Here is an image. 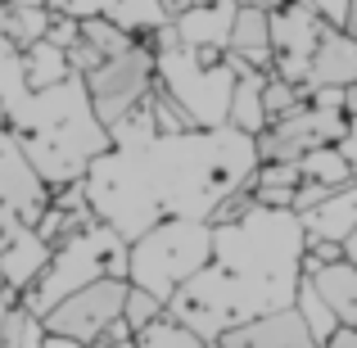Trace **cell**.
<instances>
[{"instance_id": "ac0fdd59", "label": "cell", "mask_w": 357, "mask_h": 348, "mask_svg": "<svg viewBox=\"0 0 357 348\" xmlns=\"http://www.w3.org/2000/svg\"><path fill=\"white\" fill-rule=\"evenodd\" d=\"M307 227V240H349L357 231V181L335 186L321 204H312L307 213H298Z\"/></svg>"}, {"instance_id": "e575fe53", "label": "cell", "mask_w": 357, "mask_h": 348, "mask_svg": "<svg viewBox=\"0 0 357 348\" xmlns=\"http://www.w3.org/2000/svg\"><path fill=\"white\" fill-rule=\"evenodd\" d=\"M331 190H335V186H326V181H312V176H303V186L294 190V213H307L312 204H321Z\"/></svg>"}, {"instance_id": "d6a6232c", "label": "cell", "mask_w": 357, "mask_h": 348, "mask_svg": "<svg viewBox=\"0 0 357 348\" xmlns=\"http://www.w3.org/2000/svg\"><path fill=\"white\" fill-rule=\"evenodd\" d=\"M303 5L317 18H326L331 27H349V18H353V0H303Z\"/></svg>"}, {"instance_id": "8d00e7d4", "label": "cell", "mask_w": 357, "mask_h": 348, "mask_svg": "<svg viewBox=\"0 0 357 348\" xmlns=\"http://www.w3.org/2000/svg\"><path fill=\"white\" fill-rule=\"evenodd\" d=\"M41 348H96V344H82V340H68V335H45Z\"/></svg>"}, {"instance_id": "e0dca14e", "label": "cell", "mask_w": 357, "mask_h": 348, "mask_svg": "<svg viewBox=\"0 0 357 348\" xmlns=\"http://www.w3.org/2000/svg\"><path fill=\"white\" fill-rule=\"evenodd\" d=\"M50 253H54V244L45 240L41 231H36V227H23L14 240L5 244V249H0V280H5L14 294H23V289L45 271Z\"/></svg>"}, {"instance_id": "52a82bcc", "label": "cell", "mask_w": 357, "mask_h": 348, "mask_svg": "<svg viewBox=\"0 0 357 348\" xmlns=\"http://www.w3.org/2000/svg\"><path fill=\"white\" fill-rule=\"evenodd\" d=\"M353 114H357L353 86H317L294 109H285L280 118H271L258 131V154L262 158H303L307 149L340 145Z\"/></svg>"}, {"instance_id": "ba28073f", "label": "cell", "mask_w": 357, "mask_h": 348, "mask_svg": "<svg viewBox=\"0 0 357 348\" xmlns=\"http://www.w3.org/2000/svg\"><path fill=\"white\" fill-rule=\"evenodd\" d=\"M167 312L181 317L185 326H195L204 340H222L227 331L262 317V308L253 303V294L222 267V262H208V267H199L185 285H176V294L167 298Z\"/></svg>"}, {"instance_id": "f6af8a7d", "label": "cell", "mask_w": 357, "mask_h": 348, "mask_svg": "<svg viewBox=\"0 0 357 348\" xmlns=\"http://www.w3.org/2000/svg\"><path fill=\"white\" fill-rule=\"evenodd\" d=\"M185 5H208V0H185Z\"/></svg>"}, {"instance_id": "bcb514c9", "label": "cell", "mask_w": 357, "mask_h": 348, "mask_svg": "<svg viewBox=\"0 0 357 348\" xmlns=\"http://www.w3.org/2000/svg\"><path fill=\"white\" fill-rule=\"evenodd\" d=\"M0 285H5V280H0Z\"/></svg>"}, {"instance_id": "d4e9b609", "label": "cell", "mask_w": 357, "mask_h": 348, "mask_svg": "<svg viewBox=\"0 0 357 348\" xmlns=\"http://www.w3.org/2000/svg\"><path fill=\"white\" fill-rule=\"evenodd\" d=\"M105 14L114 18L118 27H127L131 36H149V32H158V27L172 23V14H167L163 0H114Z\"/></svg>"}, {"instance_id": "ab89813d", "label": "cell", "mask_w": 357, "mask_h": 348, "mask_svg": "<svg viewBox=\"0 0 357 348\" xmlns=\"http://www.w3.org/2000/svg\"><path fill=\"white\" fill-rule=\"evenodd\" d=\"M163 5H167V14L176 18V14H181V9H185V0H163Z\"/></svg>"}, {"instance_id": "7402d4cb", "label": "cell", "mask_w": 357, "mask_h": 348, "mask_svg": "<svg viewBox=\"0 0 357 348\" xmlns=\"http://www.w3.org/2000/svg\"><path fill=\"white\" fill-rule=\"evenodd\" d=\"M54 9L45 5H23V0H0V32L9 36L14 45H32L45 36Z\"/></svg>"}, {"instance_id": "603a6c76", "label": "cell", "mask_w": 357, "mask_h": 348, "mask_svg": "<svg viewBox=\"0 0 357 348\" xmlns=\"http://www.w3.org/2000/svg\"><path fill=\"white\" fill-rule=\"evenodd\" d=\"M23 63H27V82H32V86H54V82L73 77L68 50L54 45V41H45V36L32 41V45H23Z\"/></svg>"}, {"instance_id": "8fae6325", "label": "cell", "mask_w": 357, "mask_h": 348, "mask_svg": "<svg viewBox=\"0 0 357 348\" xmlns=\"http://www.w3.org/2000/svg\"><path fill=\"white\" fill-rule=\"evenodd\" d=\"M127 289H131L127 276H100V280H91V285L73 289L68 298H59V303L45 312V331L100 348V344L109 340V331L122 321Z\"/></svg>"}, {"instance_id": "f546056e", "label": "cell", "mask_w": 357, "mask_h": 348, "mask_svg": "<svg viewBox=\"0 0 357 348\" xmlns=\"http://www.w3.org/2000/svg\"><path fill=\"white\" fill-rule=\"evenodd\" d=\"M298 167H303V176H312V181H326V186H349V181H353V167H349V158H344L340 145L307 149V154L298 158Z\"/></svg>"}, {"instance_id": "cb8c5ba5", "label": "cell", "mask_w": 357, "mask_h": 348, "mask_svg": "<svg viewBox=\"0 0 357 348\" xmlns=\"http://www.w3.org/2000/svg\"><path fill=\"white\" fill-rule=\"evenodd\" d=\"M131 340H136V348H204L208 344L195 326H185L181 317H172V312H163L149 326H140Z\"/></svg>"}, {"instance_id": "b9f144b4", "label": "cell", "mask_w": 357, "mask_h": 348, "mask_svg": "<svg viewBox=\"0 0 357 348\" xmlns=\"http://www.w3.org/2000/svg\"><path fill=\"white\" fill-rule=\"evenodd\" d=\"M204 348H227V344H222V340H208V344H204Z\"/></svg>"}, {"instance_id": "484cf974", "label": "cell", "mask_w": 357, "mask_h": 348, "mask_svg": "<svg viewBox=\"0 0 357 348\" xmlns=\"http://www.w3.org/2000/svg\"><path fill=\"white\" fill-rule=\"evenodd\" d=\"M27 91H32V82H27L23 45H14L5 32H0V114H9Z\"/></svg>"}, {"instance_id": "277c9868", "label": "cell", "mask_w": 357, "mask_h": 348, "mask_svg": "<svg viewBox=\"0 0 357 348\" xmlns=\"http://www.w3.org/2000/svg\"><path fill=\"white\" fill-rule=\"evenodd\" d=\"M127 244L131 240H122V235L100 218L86 222V227H77L73 235H63V240L54 244L45 271L18 294V303L32 308L45 321V312H50L59 298H68L73 289L91 285V280H100V276H127Z\"/></svg>"}, {"instance_id": "7dc6e473", "label": "cell", "mask_w": 357, "mask_h": 348, "mask_svg": "<svg viewBox=\"0 0 357 348\" xmlns=\"http://www.w3.org/2000/svg\"><path fill=\"white\" fill-rule=\"evenodd\" d=\"M353 91H357V86H353Z\"/></svg>"}, {"instance_id": "ee69618b", "label": "cell", "mask_w": 357, "mask_h": 348, "mask_svg": "<svg viewBox=\"0 0 357 348\" xmlns=\"http://www.w3.org/2000/svg\"><path fill=\"white\" fill-rule=\"evenodd\" d=\"M258 5H271V9H276V5H280V0H258Z\"/></svg>"}, {"instance_id": "8992f818", "label": "cell", "mask_w": 357, "mask_h": 348, "mask_svg": "<svg viewBox=\"0 0 357 348\" xmlns=\"http://www.w3.org/2000/svg\"><path fill=\"white\" fill-rule=\"evenodd\" d=\"M158 59V86L185 109L195 127H227L231 122V96H236V63L227 50H195V45H167L154 50Z\"/></svg>"}, {"instance_id": "2e32d148", "label": "cell", "mask_w": 357, "mask_h": 348, "mask_svg": "<svg viewBox=\"0 0 357 348\" xmlns=\"http://www.w3.org/2000/svg\"><path fill=\"white\" fill-rule=\"evenodd\" d=\"M236 9L240 0H208V5H185L181 14L172 18L181 45H195V50H227L231 27H236Z\"/></svg>"}, {"instance_id": "4316f807", "label": "cell", "mask_w": 357, "mask_h": 348, "mask_svg": "<svg viewBox=\"0 0 357 348\" xmlns=\"http://www.w3.org/2000/svg\"><path fill=\"white\" fill-rule=\"evenodd\" d=\"M294 308H298V317L307 321V331L317 335V340H331L335 331H340V317H335V308L326 303V294L317 289V280L312 276H303L298 280V294H294Z\"/></svg>"}, {"instance_id": "74e56055", "label": "cell", "mask_w": 357, "mask_h": 348, "mask_svg": "<svg viewBox=\"0 0 357 348\" xmlns=\"http://www.w3.org/2000/svg\"><path fill=\"white\" fill-rule=\"evenodd\" d=\"M14 289H9V285H0V335H5V312H9V303H14Z\"/></svg>"}, {"instance_id": "d590c367", "label": "cell", "mask_w": 357, "mask_h": 348, "mask_svg": "<svg viewBox=\"0 0 357 348\" xmlns=\"http://www.w3.org/2000/svg\"><path fill=\"white\" fill-rule=\"evenodd\" d=\"M340 149H344V158H349V167H353V181H357V114L349 118V131H344Z\"/></svg>"}, {"instance_id": "4fadbf2b", "label": "cell", "mask_w": 357, "mask_h": 348, "mask_svg": "<svg viewBox=\"0 0 357 348\" xmlns=\"http://www.w3.org/2000/svg\"><path fill=\"white\" fill-rule=\"evenodd\" d=\"M222 344L227 348H321V340L307 331V321L298 317L294 303L276 308V312H262L253 321L236 326V331H227Z\"/></svg>"}, {"instance_id": "ffe728a7", "label": "cell", "mask_w": 357, "mask_h": 348, "mask_svg": "<svg viewBox=\"0 0 357 348\" xmlns=\"http://www.w3.org/2000/svg\"><path fill=\"white\" fill-rule=\"evenodd\" d=\"M317 280V289L326 294V303L335 308L340 326H357V262L353 258H335L326 267L307 271Z\"/></svg>"}, {"instance_id": "60d3db41", "label": "cell", "mask_w": 357, "mask_h": 348, "mask_svg": "<svg viewBox=\"0 0 357 348\" xmlns=\"http://www.w3.org/2000/svg\"><path fill=\"white\" fill-rule=\"evenodd\" d=\"M100 348H136V340H109V344H100Z\"/></svg>"}, {"instance_id": "5bb4252c", "label": "cell", "mask_w": 357, "mask_h": 348, "mask_svg": "<svg viewBox=\"0 0 357 348\" xmlns=\"http://www.w3.org/2000/svg\"><path fill=\"white\" fill-rule=\"evenodd\" d=\"M317 86H357V36L349 27L326 23L321 41L312 50V63H307V91Z\"/></svg>"}, {"instance_id": "f35d334b", "label": "cell", "mask_w": 357, "mask_h": 348, "mask_svg": "<svg viewBox=\"0 0 357 348\" xmlns=\"http://www.w3.org/2000/svg\"><path fill=\"white\" fill-rule=\"evenodd\" d=\"M344 258H353V262H357V231L349 235V240H344Z\"/></svg>"}, {"instance_id": "9c48e42d", "label": "cell", "mask_w": 357, "mask_h": 348, "mask_svg": "<svg viewBox=\"0 0 357 348\" xmlns=\"http://www.w3.org/2000/svg\"><path fill=\"white\" fill-rule=\"evenodd\" d=\"M50 204H54V190L32 167V158L23 154V145L14 140L5 114H0V249L23 227H36Z\"/></svg>"}, {"instance_id": "f1b7e54d", "label": "cell", "mask_w": 357, "mask_h": 348, "mask_svg": "<svg viewBox=\"0 0 357 348\" xmlns=\"http://www.w3.org/2000/svg\"><path fill=\"white\" fill-rule=\"evenodd\" d=\"M114 145H140V140H154L158 136V114H154V91L140 100L136 109H127L114 127H109Z\"/></svg>"}, {"instance_id": "7c38bea8", "label": "cell", "mask_w": 357, "mask_h": 348, "mask_svg": "<svg viewBox=\"0 0 357 348\" xmlns=\"http://www.w3.org/2000/svg\"><path fill=\"white\" fill-rule=\"evenodd\" d=\"M321 32H326V18H317L303 0H280L271 9V41H276L271 73H280L285 82H298L307 91V63H312Z\"/></svg>"}, {"instance_id": "83f0119b", "label": "cell", "mask_w": 357, "mask_h": 348, "mask_svg": "<svg viewBox=\"0 0 357 348\" xmlns=\"http://www.w3.org/2000/svg\"><path fill=\"white\" fill-rule=\"evenodd\" d=\"M45 335H50V331H45L41 317L14 298V303H9V312H5V335H0V348H41Z\"/></svg>"}, {"instance_id": "6da1fadb", "label": "cell", "mask_w": 357, "mask_h": 348, "mask_svg": "<svg viewBox=\"0 0 357 348\" xmlns=\"http://www.w3.org/2000/svg\"><path fill=\"white\" fill-rule=\"evenodd\" d=\"M258 136L240 127L158 131L140 145H109L86 167L82 186L100 222L136 240L167 218H204L249 186L258 172Z\"/></svg>"}, {"instance_id": "30bf717a", "label": "cell", "mask_w": 357, "mask_h": 348, "mask_svg": "<svg viewBox=\"0 0 357 348\" xmlns=\"http://www.w3.org/2000/svg\"><path fill=\"white\" fill-rule=\"evenodd\" d=\"M154 86H158V59H154V45L149 41H136L131 50L114 54V59H100L86 73L91 105H96L105 127H114L127 109H136Z\"/></svg>"}, {"instance_id": "44dd1931", "label": "cell", "mask_w": 357, "mask_h": 348, "mask_svg": "<svg viewBox=\"0 0 357 348\" xmlns=\"http://www.w3.org/2000/svg\"><path fill=\"white\" fill-rule=\"evenodd\" d=\"M262 82H267L262 68H244L240 82H236V96H231V127L249 131V136H258V131L271 122L267 105H262Z\"/></svg>"}, {"instance_id": "d6986e66", "label": "cell", "mask_w": 357, "mask_h": 348, "mask_svg": "<svg viewBox=\"0 0 357 348\" xmlns=\"http://www.w3.org/2000/svg\"><path fill=\"white\" fill-rule=\"evenodd\" d=\"M298 186H303L298 158H262L258 172L249 176L253 204H271V209H294V190Z\"/></svg>"}, {"instance_id": "9a60e30c", "label": "cell", "mask_w": 357, "mask_h": 348, "mask_svg": "<svg viewBox=\"0 0 357 348\" xmlns=\"http://www.w3.org/2000/svg\"><path fill=\"white\" fill-rule=\"evenodd\" d=\"M227 54L244 59L249 68L271 73V63H276V41H271V5L240 0L236 27H231V41H227Z\"/></svg>"}, {"instance_id": "7a4b0ae2", "label": "cell", "mask_w": 357, "mask_h": 348, "mask_svg": "<svg viewBox=\"0 0 357 348\" xmlns=\"http://www.w3.org/2000/svg\"><path fill=\"white\" fill-rule=\"evenodd\" d=\"M5 122L50 190L82 181L86 167L114 145L109 127L100 122L96 105H91V91L82 73L54 82V86H32L5 114Z\"/></svg>"}, {"instance_id": "5b68a950", "label": "cell", "mask_w": 357, "mask_h": 348, "mask_svg": "<svg viewBox=\"0 0 357 348\" xmlns=\"http://www.w3.org/2000/svg\"><path fill=\"white\" fill-rule=\"evenodd\" d=\"M208 262H213V222L204 218H167L127 244V280L158 294L163 303L176 294V285H185Z\"/></svg>"}, {"instance_id": "4dcf8cb0", "label": "cell", "mask_w": 357, "mask_h": 348, "mask_svg": "<svg viewBox=\"0 0 357 348\" xmlns=\"http://www.w3.org/2000/svg\"><path fill=\"white\" fill-rule=\"evenodd\" d=\"M82 36H86V41L105 54V59H114V54L131 50V45L140 41V36H131L127 27H118L109 14H86V18H82Z\"/></svg>"}, {"instance_id": "3957f363", "label": "cell", "mask_w": 357, "mask_h": 348, "mask_svg": "<svg viewBox=\"0 0 357 348\" xmlns=\"http://www.w3.org/2000/svg\"><path fill=\"white\" fill-rule=\"evenodd\" d=\"M307 227L294 209L249 204L240 218L213 227V262L231 271L262 312L289 308L307 276Z\"/></svg>"}, {"instance_id": "7bdbcfd3", "label": "cell", "mask_w": 357, "mask_h": 348, "mask_svg": "<svg viewBox=\"0 0 357 348\" xmlns=\"http://www.w3.org/2000/svg\"><path fill=\"white\" fill-rule=\"evenodd\" d=\"M353 23H357V0H353V18H349V27H353Z\"/></svg>"}, {"instance_id": "836d02e7", "label": "cell", "mask_w": 357, "mask_h": 348, "mask_svg": "<svg viewBox=\"0 0 357 348\" xmlns=\"http://www.w3.org/2000/svg\"><path fill=\"white\" fill-rule=\"evenodd\" d=\"M23 5H45V9H63V14L86 18V14H105L114 0H23Z\"/></svg>"}, {"instance_id": "1f68e13d", "label": "cell", "mask_w": 357, "mask_h": 348, "mask_svg": "<svg viewBox=\"0 0 357 348\" xmlns=\"http://www.w3.org/2000/svg\"><path fill=\"white\" fill-rule=\"evenodd\" d=\"M163 312H167V303H163L158 294H149V289H140V285H131V289H127V308H122V317H127L131 331L149 326L154 317H163Z\"/></svg>"}]
</instances>
